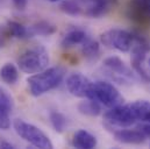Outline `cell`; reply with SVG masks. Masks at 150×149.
I'll return each mask as SVG.
<instances>
[{
  "label": "cell",
  "mask_w": 150,
  "mask_h": 149,
  "mask_svg": "<svg viewBox=\"0 0 150 149\" xmlns=\"http://www.w3.org/2000/svg\"><path fill=\"white\" fill-rule=\"evenodd\" d=\"M65 70L62 67H52L34 74L27 79L29 93L34 97H40L55 87L63 80Z\"/></svg>",
  "instance_id": "6da1fadb"
},
{
  "label": "cell",
  "mask_w": 150,
  "mask_h": 149,
  "mask_svg": "<svg viewBox=\"0 0 150 149\" xmlns=\"http://www.w3.org/2000/svg\"><path fill=\"white\" fill-rule=\"evenodd\" d=\"M18 64L20 70L25 74H38L47 69L49 64V54L43 45L32 47L20 55Z\"/></svg>",
  "instance_id": "7a4b0ae2"
},
{
  "label": "cell",
  "mask_w": 150,
  "mask_h": 149,
  "mask_svg": "<svg viewBox=\"0 0 150 149\" xmlns=\"http://www.w3.org/2000/svg\"><path fill=\"white\" fill-rule=\"evenodd\" d=\"M13 127L16 134L20 138H22L25 141L30 143L32 146L41 149L54 148L50 139L45 135L44 132H42L35 125L29 123L22 119H15L13 122Z\"/></svg>",
  "instance_id": "3957f363"
},
{
  "label": "cell",
  "mask_w": 150,
  "mask_h": 149,
  "mask_svg": "<svg viewBox=\"0 0 150 149\" xmlns=\"http://www.w3.org/2000/svg\"><path fill=\"white\" fill-rule=\"evenodd\" d=\"M87 99H93L108 109L120 106L125 101L119 90L113 84L108 82H104V80L93 82L91 93Z\"/></svg>",
  "instance_id": "277c9868"
},
{
  "label": "cell",
  "mask_w": 150,
  "mask_h": 149,
  "mask_svg": "<svg viewBox=\"0 0 150 149\" xmlns=\"http://www.w3.org/2000/svg\"><path fill=\"white\" fill-rule=\"evenodd\" d=\"M100 41L108 49L128 53L133 49L135 44V36L126 29L112 28L100 35Z\"/></svg>",
  "instance_id": "5b68a950"
},
{
  "label": "cell",
  "mask_w": 150,
  "mask_h": 149,
  "mask_svg": "<svg viewBox=\"0 0 150 149\" xmlns=\"http://www.w3.org/2000/svg\"><path fill=\"white\" fill-rule=\"evenodd\" d=\"M128 18L140 27H150V0H130L127 6Z\"/></svg>",
  "instance_id": "8992f818"
},
{
  "label": "cell",
  "mask_w": 150,
  "mask_h": 149,
  "mask_svg": "<svg viewBox=\"0 0 150 149\" xmlns=\"http://www.w3.org/2000/svg\"><path fill=\"white\" fill-rule=\"evenodd\" d=\"M67 89L68 91L78 98H88L92 89L93 82H91L86 76L80 72H74L67 78Z\"/></svg>",
  "instance_id": "52a82bcc"
},
{
  "label": "cell",
  "mask_w": 150,
  "mask_h": 149,
  "mask_svg": "<svg viewBox=\"0 0 150 149\" xmlns=\"http://www.w3.org/2000/svg\"><path fill=\"white\" fill-rule=\"evenodd\" d=\"M113 135L116 141L126 145H141L147 140V136L141 132L139 127L130 128H113Z\"/></svg>",
  "instance_id": "ba28073f"
},
{
  "label": "cell",
  "mask_w": 150,
  "mask_h": 149,
  "mask_svg": "<svg viewBox=\"0 0 150 149\" xmlns=\"http://www.w3.org/2000/svg\"><path fill=\"white\" fill-rule=\"evenodd\" d=\"M132 111V115L135 122H148L150 123V101L148 100H135L128 104Z\"/></svg>",
  "instance_id": "9c48e42d"
},
{
  "label": "cell",
  "mask_w": 150,
  "mask_h": 149,
  "mask_svg": "<svg viewBox=\"0 0 150 149\" xmlns=\"http://www.w3.org/2000/svg\"><path fill=\"white\" fill-rule=\"evenodd\" d=\"M104 65L114 74L121 76L122 78H134V74L130 71V69L125 64V62L117 57V56H111L107 57L104 61Z\"/></svg>",
  "instance_id": "30bf717a"
},
{
  "label": "cell",
  "mask_w": 150,
  "mask_h": 149,
  "mask_svg": "<svg viewBox=\"0 0 150 149\" xmlns=\"http://www.w3.org/2000/svg\"><path fill=\"white\" fill-rule=\"evenodd\" d=\"M97 143V138L86 129H78L72 138V146L78 149H93Z\"/></svg>",
  "instance_id": "8fae6325"
},
{
  "label": "cell",
  "mask_w": 150,
  "mask_h": 149,
  "mask_svg": "<svg viewBox=\"0 0 150 149\" xmlns=\"http://www.w3.org/2000/svg\"><path fill=\"white\" fill-rule=\"evenodd\" d=\"M87 34L85 31L80 29V28H75L69 31L61 41V45L63 48H71L78 44H83L86 40H87Z\"/></svg>",
  "instance_id": "7c38bea8"
},
{
  "label": "cell",
  "mask_w": 150,
  "mask_h": 149,
  "mask_svg": "<svg viewBox=\"0 0 150 149\" xmlns=\"http://www.w3.org/2000/svg\"><path fill=\"white\" fill-rule=\"evenodd\" d=\"M112 0H88L85 14L91 18H99L105 15L110 9Z\"/></svg>",
  "instance_id": "4fadbf2b"
},
{
  "label": "cell",
  "mask_w": 150,
  "mask_h": 149,
  "mask_svg": "<svg viewBox=\"0 0 150 149\" xmlns=\"http://www.w3.org/2000/svg\"><path fill=\"white\" fill-rule=\"evenodd\" d=\"M0 79L9 85H13L19 79V71L18 68L13 63H6L0 69Z\"/></svg>",
  "instance_id": "5bb4252c"
},
{
  "label": "cell",
  "mask_w": 150,
  "mask_h": 149,
  "mask_svg": "<svg viewBox=\"0 0 150 149\" xmlns=\"http://www.w3.org/2000/svg\"><path fill=\"white\" fill-rule=\"evenodd\" d=\"M56 32V27L47 21H40L38 23L33 25L28 28V37L42 35V36H49Z\"/></svg>",
  "instance_id": "9a60e30c"
},
{
  "label": "cell",
  "mask_w": 150,
  "mask_h": 149,
  "mask_svg": "<svg viewBox=\"0 0 150 149\" xmlns=\"http://www.w3.org/2000/svg\"><path fill=\"white\" fill-rule=\"evenodd\" d=\"M78 111L87 116H97L101 113V107L98 101H96L93 99H87L86 101L79 103Z\"/></svg>",
  "instance_id": "2e32d148"
},
{
  "label": "cell",
  "mask_w": 150,
  "mask_h": 149,
  "mask_svg": "<svg viewBox=\"0 0 150 149\" xmlns=\"http://www.w3.org/2000/svg\"><path fill=\"white\" fill-rule=\"evenodd\" d=\"M99 43L94 40H91V38H87L84 43H83V48H81V53L83 55L86 57V58H90V60H93L96 57H98L99 55Z\"/></svg>",
  "instance_id": "e0dca14e"
},
{
  "label": "cell",
  "mask_w": 150,
  "mask_h": 149,
  "mask_svg": "<svg viewBox=\"0 0 150 149\" xmlns=\"http://www.w3.org/2000/svg\"><path fill=\"white\" fill-rule=\"evenodd\" d=\"M49 116H50V122H51L54 129L57 133H63L67 127V118L64 116V114L57 111H52L50 112Z\"/></svg>",
  "instance_id": "ac0fdd59"
},
{
  "label": "cell",
  "mask_w": 150,
  "mask_h": 149,
  "mask_svg": "<svg viewBox=\"0 0 150 149\" xmlns=\"http://www.w3.org/2000/svg\"><path fill=\"white\" fill-rule=\"evenodd\" d=\"M7 29L9 35L18 38H25L28 37V28H26L23 25L16 21H8L7 22Z\"/></svg>",
  "instance_id": "d6986e66"
},
{
  "label": "cell",
  "mask_w": 150,
  "mask_h": 149,
  "mask_svg": "<svg viewBox=\"0 0 150 149\" xmlns=\"http://www.w3.org/2000/svg\"><path fill=\"white\" fill-rule=\"evenodd\" d=\"M13 109V101L12 98L9 97V94L0 87V112H6V113H11Z\"/></svg>",
  "instance_id": "ffe728a7"
},
{
  "label": "cell",
  "mask_w": 150,
  "mask_h": 149,
  "mask_svg": "<svg viewBox=\"0 0 150 149\" xmlns=\"http://www.w3.org/2000/svg\"><path fill=\"white\" fill-rule=\"evenodd\" d=\"M61 8L63 12L71 14V15H78L81 13V8L76 4L75 1H64L61 5Z\"/></svg>",
  "instance_id": "44dd1931"
},
{
  "label": "cell",
  "mask_w": 150,
  "mask_h": 149,
  "mask_svg": "<svg viewBox=\"0 0 150 149\" xmlns=\"http://www.w3.org/2000/svg\"><path fill=\"white\" fill-rule=\"evenodd\" d=\"M8 36H11V35H9V33H8L7 27L0 26V48H2V47L6 44Z\"/></svg>",
  "instance_id": "7402d4cb"
},
{
  "label": "cell",
  "mask_w": 150,
  "mask_h": 149,
  "mask_svg": "<svg viewBox=\"0 0 150 149\" xmlns=\"http://www.w3.org/2000/svg\"><path fill=\"white\" fill-rule=\"evenodd\" d=\"M12 1H13V5L20 11H23L28 5V0H12Z\"/></svg>",
  "instance_id": "603a6c76"
},
{
  "label": "cell",
  "mask_w": 150,
  "mask_h": 149,
  "mask_svg": "<svg viewBox=\"0 0 150 149\" xmlns=\"http://www.w3.org/2000/svg\"><path fill=\"white\" fill-rule=\"evenodd\" d=\"M0 148H5V149H13V148H14V146H13L12 143H9V142H7V141H1V142H0Z\"/></svg>",
  "instance_id": "cb8c5ba5"
},
{
  "label": "cell",
  "mask_w": 150,
  "mask_h": 149,
  "mask_svg": "<svg viewBox=\"0 0 150 149\" xmlns=\"http://www.w3.org/2000/svg\"><path fill=\"white\" fill-rule=\"evenodd\" d=\"M48 1H50V2H57V1H62V0H48Z\"/></svg>",
  "instance_id": "d4e9b609"
},
{
  "label": "cell",
  "mask_w": 150,
  "mask_h": 149,
  "mask_svg": "<svg viewBox=\"0 0 150 149\" xmlns=\"http://www.w3.org/2000/svg\"><path fill=\"white\" fill-rule=\"evenodd\" d=\"M148 64H149V67H150V58L148 60Z\"/></svg>",
  "instance_id": "484cf974"
}]
</instances>
